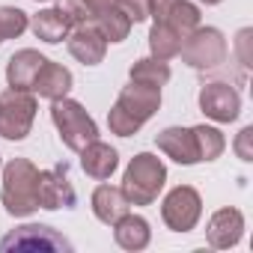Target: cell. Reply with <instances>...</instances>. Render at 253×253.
I'll return each instance as SVG.
<instances>
[{
  "instance_id": "obj_25",
  "label": "cell",
  "mask_w": 253,
  "mask_h": 253,
  "mask_svg": "<svg viewBox=\"0 0 253 253\" xmlns=\"http://www.w3.org/2000/svg\"><path fill=\"white\" fill-rule=\"evenodd\" d=\"M27 27V12H21L18 6H0V39H18Z\"/></svg>"
},
{
  "instance_id": "obj_29",
  "label": "cell",
  "mask_w": 253,
  "mask_h": 253,
  "mask_svg": "<svg viewBox=\"0 0 253 253\" xmlns=\"http://www.w3.org/2000/svg\"><path fill=\"white\" fill-rule=\"evenodd\" d=\"M179 3V0H149V18L152 21H167L170 9Z\"/></svg>"
},
{
  "instance_id": "obj_19",
  "label": "cell",
  "mask_w": 253,
  "mask_h": 253,
  "mask_svg": "<svg viewBox=\"0 0 253 253\" xmlns=\"http://www.w3.org/2000/svg\"><path fill=\"white\" fill-rule=\"evenodd\" d=\"M30 30L36 33V39H42V42H48V45H60V42L69 36L72 21L54 6V9H42V12H36V15L30 18Z\"/></svg>"
},
{
  "instance_id": "obj_12",
  "label": "cell",
  "mask_w": 253,
  "mask_h": 253,
  "mask_svg": "<svg viewBox=\"0 0 253 253\" xmlns=\"http://www.w3.org/2000/svg\"><path fill=\"white\" fill-rule=\"evenodd\" d=\"M244 235V214L238 209H217L209 220V229H206V238L211 247L217 250H226V247H235Z\"/></svg>"
},
{
  "instance_id": "obj_11",
  "label": "cell",
  "mask_w": 253,
  "mask_h": 253,
  "mask_svg": "<svg viewBox=\"0 0 253 253\" xmlns=\"http://www.w3.org/2000/svg\"><path fill=\"white\" fill-rule=\"evenodd\" d=\"M69 54L84 63V66H98L107 54V39L98 33L95 24H78L75 30H69Z\"/></svg>"
},
{
  "instance_id": "obj_10",
  "label": "cell",
  "mask_w": 253,
  "mask_h": 253,
  "mask_svg": "<svg viewBox=\"0 0 253 253\" xmlns=\"http://www.w3.org/2000/svg\"><path fill=\"white\" fill-rule=\"evenodd\" d=\"M0 250H72V241L54 232L51 226L27 223V226L12 229L0 241Z\"/></svg>"
},
{
  "instance_id": "obj_21",
  "label": "cell",
  "mask_w": 253,
  "mask_h": 253,
  "mask_svg": "<svg viewBox=\"0 0 253 253\" xmlns=\"http://www.w3.org/2000/svg\"><path fill=\"white\" fill-rule=\"evenodd\" d=\"M92 24L98 27V33H101L107 42H125V39H128V33H131L128 15H125L116 3L107 6V9H101V12L92 18Z\"/></svg>"
},
{
  "instance_id": "obj_26",
  "label": "cell",
  "mask_w": 253,
  "mask_h": 253,
  "mask_svg": "<svg viewBox=\"0 0 253 253\" xmlns=\"http://www.w3.org/2000/svg\"><path fill=\"white\" fill-rule=\"evenodd\" d=\"M57 9L78 27V24H92V12L86 0H57Z\"/></svg>"
},
{
  "instance_id": "obj_13",
  "label": "cell",
  "mask_w": 253,
  "mask_h": 253,
  "mask_svg": "<svg viewBox=\"0 0 253 253\" xmlns=\"http://www.w3.org/2000/svg\"><path fill=\"white\" fill-rule=\"evenodd\" d=\"M155 143H158V149H161L167 158H173L176 164L191 167V164L200 161V155H197V143H194V131H191V128H179V125H170V128H164V131L155 137Z\"/></svg>"
},
{
  "instance_id": "obj_32",
  "label": "cell",
  "mask_w": 253,
  "mask_h": 253,
  "mask_svg": "<svg viewBox=\"0 0 253 253\" xmlns=\"http://www.w3.org/2000/svg\"><path fill=\"white\" fill-rule=\"evenodd\" d=\"M200 3H206V6H217L220 0H200Z\"/></svg>"
},
{
  "instance_id": "obj_34",
  "label": "cell",
  "mask_w": 253,
  "mask_h": 253,
  "mask_svg": "<svg viewBox=\"0 0 253 253\" xmlns=\"http://www.w3.org/2000/svg\"><path fill=\"white\" fill-rule=\"evenodd\" d=\"M0 167H3V161H0Z\"/></svg>"
},
{
  "instance_id": "obj_35",
  "label": "cell",
  "mask_w": 253,
  "mask_h": 253,
  "mask_svg": "<svg viewBox=\"0 0 253 253\" xmlns=\"http://www.w3.org/2000/svg\"><path fill=\"white\" fill-rule=\"evenodd\" d=\"M0 42H3V39H0Z\"/></svg>"
},
{
  "instance_id": "obj_23",
  "label": "cell",
  "mask_w": 253,
  "mask_h": 253,
  "mask_svg": "<svg viewBox=\"0 0 253 253\" xmlns=\"http://www.w3.org/2000/svg\"><path fill=\"white\" fill-rule=\"evenodd\" d=\"M191 131H194V143H197L200 161H214V158L223 155L226 137L214 128V125H197V128H191Z\"/></svg>"
},
{
  "instance_id": "obj_2",
  "label": "cell",
  "mask_w": 253,
  "mask_h": 253,
  "mask_svg": "<svg viewBox=\"0 0 253 253\" xmlns=\"http://www.w3.org/2000/svg\"><path fill=\"white\" fill-rule=\"evenodd\" d=\"M36 185H39V170L30 158H12L3 167L0 200H3V206L12 217H30L39 209Z\"/></svg>"
},
{
  "instance_id": "obj_31",
  "label": "cell",
  "mask_w": 253,
  "mask_h": 253,
  "mask_svg": "<svg viewBox=\"0 0 253 253\" xmlns=\"http://www.w3.org/2000/svg\"><path fill=\"white\" fill-rule=\"evenodd\" d=\"M86 3H89V12H92V18L101 12V9H107V6H113L116 3V0H86Z\"/></svg>"
},
{
  "instance_id": "obj_14",
  "label": "cell",
  "mask_w": 253,
  "mask_h": 253,
  "mask_svg": "<svg viewBox=\"0 0 253 253\" xmlns=\"http://www.w3.org/2000/svg\"><path fill=\"white\" fill-rule=\"evenodd\" d=\"M48 57H42L39 51H33V48H21V51H15L12 57H9V63H6V84L12 86V89H33V81H36V75H39V69H42V63H45Z\"/></svg>"
},
{
  "instance_id": "obj_7",
  "label": "cell",
  "mask_w": 253,
  "mask_h": 253,
  "mask_svg": "<svg viewBox=\"0 0 253 253\" xmlns=\"http://www.w3.org/2000/svg\"><path fill=\"white\" fill-rule=\"evenodd\" d=\"M200 214H203V200L191 185L173 188L161 203V220L173 232H191L200 223Z\"/></svg>"
},
{
  "instance_id": "obj_27",
  "label": "cell",
  "mask_w": 253,
  "mask_h": 253,
  "mask_svg": "<svg viewBox=\"0 0 253 253\" xmlns=\"http://www.w3.org/2000/svg\"><path fill=\"white\" fill-rule=\"evenodd\" d=\"M116 6H119L125 15H128L131 24L149 18V0H116Z\"/></svg>"
},
{
  "instance_id": "obj_24",
  "label": "cell",
  "mask_w": 253,
  "mask_h": 253,
  "mask_svg": "<svg viewBox=\"0 0 253 253\" xmlns=\"http://www.w3.org/2000/svg\"><path fill=\"white\" fill-rule=\"evenodd\" d=\"M167 24H170L173 30H179L182 36H188L194 27H200V9H197V3L179 0V3L170 9V15H167Z\"/></svg>"
},
{
  "instance_id": "obj_18",
  "label": "cell",
  "mask_w": 253,
  "mask_h": 253,
  "mask_svg": "<svg viewBox=\"0 0 253 253\" xmlns=\"http://www.w3.org/2000/svg\"><path fill=\"white\" fill-rule=\"evenodd\" d=\"M113 238L122 250H143L152 238V229H149V220L140 217V214H122L116 223H113Z\"/></svg>"
},
{
  "instance_id": "obj_6",
  "label": "cell",
  "mask_w": 253,
  "mask_h": 253,
  "mask_svg": "<svg viewBox=\"0 0 253 253\" xmlns=\"http://www.w3.org/2000/svg\"><path fill=\"white\" fill-rule=\"evenodd\" d=\"M179 54L191 69L209 72V69H217L220 63H226V39L217 27H194L182 39Z\"/></svg>"
},
{
  "instance_id": "obj_15",
  "label": "cell",
  "mask_w": 253,
  "mask_h": 253,
  "mask_svg": "<svg viewBox=\"0 0 253 253\" xmlns=\"http://www.w3.org/2000/svg\"><path fill=\"white\" fill-rule=\"evenodd\" d=\"M69 89H72V72L66 66H60V63L45 60L42 69H39V75H36V81H33L30 92H36L39 98L57 101V98H66Z\"/></svg>"
},
{
  "instance_id": "obj_17",
  "label": "cell",
  "mask_w": 253,
  "mask_h": 253,
  "mask_svg": "<svg viewBox=\"0 0 253 253\" xmlns=\"http://www.w3.org/2000/svg\"><path fill=\"white\" fill-rule=\"evenodd\" d=\"M128 200H125V194H122V188H113V185H98L95 191H92V214L101 220V223H107V226H113L122 214H128Z\"/></svg>"
},
{
  "instance_id": "obj_22",
  "label": "cell",
  "mask_w": 253,
  "mask_h": 253,
  "mask_svg": "<svg viewBox=\"0 0 253 253\" xmlns=\"http://www.w3.org/2000/svg\"><path fill=\"white\" fill-rule=\"evenodd\" d=\"M131 81H137V84H146V86H164L167 81H170V66H167V60H158V57H143V60H137L134 66H131Z\"/></svg>"
},
{
  "instance_id": "obj_9",
  "label": "cell",
  "mask_w": 253,
  "mask_h": 253,
  "mask_svg": "<svg viewBox=\"0 0 253 253\" xmlns=\"http://www.w3.org/2000/svg\"><path fill=\"white\" fill-rule=\"evenodd\" d=\"M36 197H39V209H48V211L72 209L78 203V194L72 188V179H69L66 164L63 167H51V170H39Z\"/></svg>"
},
{
  "instance_id": "obj_8",
  "label": "cell",
  "mask_w": 253,
  "mask_h": 253,
  "mask_svg": "<svg viewBox=\"0 0 253 253\" xmlns=\"http://www.w3.org/2000/svg\"><path fill=\"white\" fill-rule=\"evenodd\" d=\"M200 110L209 119H214V122H232L241 113V95L226 81L203 84V89H200Z\"/></svg>"
},
{
  "instance_id": "obj_16",
  "label": "cell",
  "mask_w": 253,
  "mask_h": 253,
  "mask_svg": "<svg viewBox=\"0 0 253 253\" xmlns=\"http://www.w3.org/2000/svg\"><path fill=\"white\" fill-rule=\"evenodd\" d=\"M81 167H84L86 176L104 182V179H110L113 170L119 167V155H116L113 146H107V143H101V140H92V143H86V146L81 149Z\"/></svg>"
},
{
  "instance_id": "obj_33",
  "label": "cell",
  "mask_w": 253,
  "mask_h": 253,
  "mask_svg": "<svg viewBox=\"0 0 253 253\" xmlns=\"http://www.w3.org/2000/svg\"><path fill=\"white\" fill-rule=\"evenodd\" d=\"M33 3H45V0H33Z\"/></svg>"
},
{
  "instance_id": "obj_4",
  "label": "cell",
  "mask_w": 253,
  "mask_h": 253,
  "mask_svg": "<svg viewBox=\"0 0 253 253\" xmlns=\"http://www.w3.org/2000/svg\"><path fill=\"white\" fill-rule=\"evenodd\" d=\"M51 119H54L57 131H60V140L72 152H81L86 143L98 140V125H95V119L84 110L81 101H75L69 95L51 101Z\"/></svg>"
},
{
  "instance_id": "obj_20",
  "label": "cell",
  "mask_w": 253,
  "mask_h": 253,
  "mask_svg": "<svg viewBox=\"0 0 253 253\" xmlns=\"http://www.w3.org/2000/svg\"><path fill=\"white\" fill-rule=\"evenodd\" d=\"M182 33L179 30H173L167 21H155L152 24V30H149V51H152V57H158V60H173V57H179V51H182Z\"/></svg>"
},
{
  "instance_id": "obj_3",
  "label": "cell",
  "mask_w": 253,
  "mask_h": 253,
  "mask_svg": "<svg viewBox=\"0 0 253 253\" xmlns=\"http://www.w3.org/2000/svg\"><path fill=\"white\" fill-rule=\"evenodd\" d=\"M167 182V167L158 155L152 152H140L128 161L122 176V194L131 206H149L158 200L161 188Z\"/></svg>"
},
{
  "instance_id": "obj_28",
  "label": "cell",
  "mask_w": 253,
  "mask_h": 253,
  "mask_svg": "<svg viewBox=\"0 0 253 253\" xmlns=\"http://www.w3.org/2000/svg\"><path fill=\"white\" fill-rule=\"evenodd\" d=\"M253 125H247V128H241L238 131V137H235V143H232V149H235V155L241 158V161H253Z\"/></svg>"
},
{
  "instance_id": "obj_1",
  "label": "cell",
  "mask_w": 253,
  "mask_h": 253,
  "mask_svg": "<svg viewBox=\"0 0 253 253\" xmlns=\"http://www.w3.org/2000/svg\"><path fill=\"white\" fill-rule=\"evenodd\" d=\"M158 107H161V89L131 81L128 86L119 89L116 104L107 110V125L116 137H134L143 128V122L158 113Z\"/></svg>"
},
{
  "instance_id": "obj_5",
  "label": "cell",
  "mask_w": 253,
  "mask_h": 253,
  "mask_svg": "<svg viewBox=\"0 0 253 253\" xmlns=\"http://www.w3.org/2000/svg\"><path fill=\"white\" fill-rule=\"evenodd\" d=\"M36 119V98L27 89H6L0 95V137L24 140Z\"/></svg>"
},
{
  "instance_id": "obj_30",
  "label": "cell",
  "mask_w": 253,
  "mask_h": 253,
  "mask_svg": "<svg viewBox=\"0 0 253 253\" xmlns=\"http://www.w3.org/2000/svg\"><path fill=\"white\" fill-rule=\"evenodd\" d=\"M247 42H250V30H241V33H238V57H241V66H250Z\"/></svg>"
}]
</instances>
